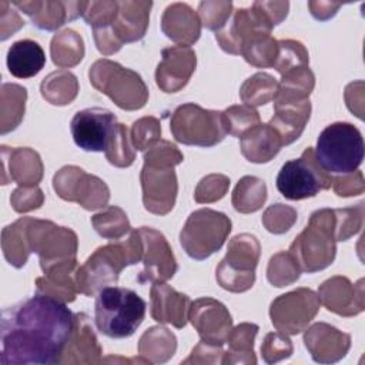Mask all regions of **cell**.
Segmentation results:
<instances>
[{
	"label": "cell",
	"mask_w": 365,
	"mask_h": 365,
	"mask_svg": "<svg viewBox=\"0 0 365 365\" xmlns=\"http://www.w3.org/2000/svg\"><path fill=\"white\" fill-rule=\"evenodd\" d=\"M261 351L265 358L272 352H278L284 358L292 352V346H291V341L287 336L281 334H268L265 336L264 345L261 346Z\"/></svg>",
	"instance_id": "cell-40"
},
{
	"label": "cell",
	"mask_w": 365,
	"mask_h": 365,
	"mask_svg": "<svg viewBox=\"0 0 365 365\" xmlns=\"http://www.w3.org/2000/svg\"><path fill=\"white\" fill-rule=\"evenodd\" d=\"M299 267L297 264V261L294 259V257L288 252H279L277 255H274L269 261L268 265V281L271 284H274L275 287H284L287 285V278L285 274L289 277L291 282H294L298 277H299Z\"/></svg>",
	"instance_id": "cell-32"
},
{
	"label": "cell",
	"mask_w": 365,
	"mask_h": 365,
	"mask_svg": "<svg viewBox=\"0 0 365 365\" xmlns=\"http://www.w3.org/2000/svg\"><path fill=\"white\" fill-rule=\"evenodd\" d=\"M76 328V317L66 302L36 294L1 312L0 364L51 365L67 351Z\"/></svg>",
	"instance_id": "cell-1"
},
{
	"label": "cell",
	"mask_w": 365,
	"mask_h": 365,
	"mask_svg": "<svg viewBox=\"0 0 365 365\" xmlns=\"http://www.w3.org/2000/svg\"><path fill=\"white\" fill-rule=\"evenodd\" d=\"M143 244L138 231H131L130 238L125 242L107 244L96 250V252L78 268L76 275L77 289L86 295H91L96 289H101V285L117 282L120 271L130 264H135L141 259Z\"/></svg>",
	"instance_id": "cell-4"
},
{
	"label": "cell",
	"mask_w": 365,
	"mask_h": 365,
	"mask_svg": "<svg viewBox=\"0 0 365 365\" xmlns=\"http://www.w3.org/2000/svg\"><path fill=\"white\" fill-rule=\"evenodd\" d=\"M319 308V298L312 289L297 291L278 297L271 304L269 315L274 327L289 335H297L308 325Z\"/></svg>",
	"instance_id": "cell-12"
},
{
	"label": "cell",
	"mask_w": 365,
	"mask_h": 365,
	"mask_svg": "<svg viewBox=\"0 0 365 365\" xmlns=\"http://www.w3.org/2000/svg\"><path fill=\"white\" fill-rule=\"evenodd\" d=\"M145 308V301L135 291L104 287L96 298L94 322L97 329L108 338H127L141 325Z\"/></svg>",
	"instance_id": "cell-3"
},
{
	"label": "cell",
	"mask_w": 365,
	"mask_h": 365,
	"mask_svg": "<svg viewBox=\"0 0 365 365\" xmlns=\"http://www.w3.org/2000/svg\"><path fill=\"white\" fill-rule=\"evenodd\" d=\"M10 155V160L3 155V171L10 173V180L23 187H33L41 178V163L36 151L30 148H10L1 145Z\"/></svg>",
	"instance_id": "cell-24"
},
{
	"label": "cell",
	"mask_w": 365,
	"mask_h": 365,
	"mask_svg": "<svg viewBox=\"0 0 365 365\" xmlns=\"http://www.w3.org/2000/svg\"><path fill=\"white\" fill-rule=\"evenodd\" d=\"M331 185L332 177L321 168L312 147L305 148L299 158L287 161L277 175V188L288 200L315 197Z\"/></svg>",
	"instance_id": "cell-10"
},
{
	"label": "cell",
	"mask_w": 365,
	"mask_h": 365,
	"mask_svg": "<svg viewBox=\"0 0 365 365\" xmlns=\"http://www.w3.org/2000/svg\"><path fill=\"white\" fill-rule=\"evenodd\" d=\"M151 6L153 3L150 1H117V13L111 26L94 30L96 43L100 44L111 34L113 48L117 51L124 41L130 43L143 38Z\"/></svg>",
	"instance_id": "cell-14"
},
{
	"label": "cell",
	"mask_w": 365,
	"mask_h": 365,
	"mask_svg": "<svg viewBox=\"0 0 365 365\" xmlns=\"http://www.w3.org/2000/svg\"><path fill=\"white\" fill-rule=\"evenodd\" d=\"M230 185V180L224 175H208L202 178L195 191V200L198 202H210L220 200Z\"/></svg>",
	"instance_id": "cell-38"
},
{
	"label": "cell",
	"mask_w": 365,
	"mask_h": 365,
	"mask_svg": "<svg viewBox=\"0 0 365 365\" xmlns=\"http://www.w3.org/2000/svg\"><path fill=\"white\" fill-rule=\"evenodd\" d=\"M257 331L258 327L255 324H241L234 331H230L227 339L231 351L228 354H245L254 356L252 344Z\"/></svg>",
	"instance_id": "cell-36"
},
{
	"label": "cell",
	"mask_w": 365,
	"mask_h": 365,
	"mask_svg": "<svg viewBox=\"0 0 365 365\" xmlns=\"http://www.w3.org/2000/svg\"><path fill=\"white\" fill-rule=\"evenodd\" d=\"M336 240V210H319L311 215L305 230L291 244L289 254L297 261L299 269L311 274L332 264Z\"/></svg>",
	"instance_id": "cell-5"
},
{
	"label": "cell",
	"mask_w": 365,
	"mask_h": 365,
	"mask_svg": "<svg viewBox=\"0 0 365 365\" xmlns=\"http://www.w3.org/2000/svg\"><path fill=\"white\" fill-rule=\"evenodd\" d=\"M259 244L254 235L241 234L231 240L225 258L217 268V281L232 292H242L252 287Z\"/></svg>",
	"instance_id": "cell-11"
},
{
	"label": "cell",
	"mask_w": 365,
	"mask_h": 365,
	"mask_svg": "<svg viewBox=\"0 0 365 365\" xmlns=\"http://www.w3.org/2000/svg\"><path fill=\"white\" fill-rule=\"evenodd\" d=\"M227 131L235 137H240L254 124L259 123L258 113L251 106H234L224 111Z\"/></svg>",
	"instance_id": "cell-33"
},
{
	"label": "cell",
	"mask_w": 365,
	"mask_h": 365,
	"mask_svg": "<svg viewBox=\"0 0 365 365\" xmlns=\"http://www.w3.org/2000/svg\"><path fill=\"white\" fill-rule=\"evenodd\" d=\"M364 150L361 131L351 123L336 121L321 131L314 155L328 174H352L362 164Z\"/></svg>",
	"instance_id": "cell-6"
},
{
	"label": "cell",
	"mask_w": 365,
	"mask_h": 365,
	"mask_svg": "<svg viewBox=\"0 0 365 365\" xmlns=\"http://www.w3.org/2000/svg\"><path fill=\"white\" fill-rule=\"evenodd\" d=\"M3 252L9 264L14 265L16 268H20L26 264L30 250L27 244L26 237V217L17 220L11 225H7L3 230Z\"/></svg>",
	"instance_id": "cell-25"
},
{
	"label": "cell",
	"mask_w": 365,
	"mask_h": 365,
	"mask_svg": "<svg viewBox=\"0 0 365 365\" xmlns=\"http://www.w3.org/2000/svg\"><path fill=\"white\" fill-rule=\"evenodd\" d=\"M198 10H200L202 24L210 30L218 31L225 26V23L231 17L232 3L231 1H202L200 3Z\"/></svg>",
	"instance_id": "cell-34"
},
{
	"label": "cell",
	"mask_w": 365,
	"mask_h": 365,
	"mask_svg": "<svg viewBox=\"0 0 365 365\" xmlns=\"http://www.w3.org/2000/svg\"><path fill=\"white\" fill-rule=\"evenodd\" d=\"M127 128L123 124H115L108 147L106 150L107 160L117 167H128L134 161V151L131 150Z\"/></svg>",
	"instance_id": "cell-30"
},
{
	"label": "cell",
	"mask_w": 365,
	"mask_h": 365,
	"mask_svg": "<svg viewBox=\"0 0 365 365\" xmlns=\"http://www.w3.org/2000/svg\"><path fill=\"white\" fill-rule=\"evenodd\" d=\"M84 54L83 40L73 30H64L56 34L51 40V57L54 64L70 67L77 64Z\"/></svg>",
	"instance_id": "cell-27"
},
{
	"label": "cell",
	"mask_w": 365,
	"mask_h": 365,
	"mask_svg": "<svg viewBox=\"0 0 365 365\" xmlns=\"http://www.w3.org/2000/svg\"><path fill=\"white\" fill-rule=\"evenodd\" d=\"M90 81L107 94L120 108H141L147 101V88L141 77L110 60H98L90 68Z\"/></svg>",
	"instance_id": "cell-8"
},
{
	"label": "cell",
	"mask_w": 365,
	"mask_h": 365,
	"mask_svg": "<svg viewBox=\"0 0 365 365\" xmlns=\"http://www.w3.org/2000/svg\"><path fill=\"white\" fill-rule=\"evenodd\" d=\"M161 26L164 34L174 41L191 44L200 37L201 21L192 9L184 3L168 6L163 14Z\"/></svg>",
	"instance_id": "cell-23"
},
{
	"label": "cell",
	"mask_w": 365,
	"mask_h": 365,
	"mask_svg": "<svg viewBox=\"0 0 365 365\" xmlns=\"http://www.w3.org/2000/svg\"><path fill=\"white\" fill-rule=\"evenodd\" d=\"M137 231L143 244L141 259L144 264V269L137 278L138 282L170 279L177 271V264L164 235L148 227H141Z\"/></svg>",
	"instance_id": "cell-15"
},
{
	"label": "cell",
	"mask_w": 365,
	"mask_h": 365,
	"mask_svg": "<svg viewBox=\"0 0 365 365\" xmlns=\"http://www.w3.org/2000/svg\"><path fill=\"white\" fill-rule=\"evenodd\" d=\"M230 231L231 221L225 214L201 208L190 214L180 241L191 258L201 261L222 247Z\"/></svg>",
	"instance_id": "cell-9"
},
{
	"label": "cell",
	"mask_w": 365,
	"mask_h": 365,
	"mask_svg": "<svg viewBox=\"0 0 365 365\" xmlns=\"http://www.w3.org/2000/svg\"><path fill=\"white\" fill-rule=\"evenodd\" d=\"M83 3H61V1H14L19 7L30 16L33 24L41 30H56L67 20H73L81 14Z\"/></svg>",
	"instance_id": "cell-20"
},
{
	"label": "cell",
	"mask_w": 365,
	"mask_h": 365,
	"mask_svg": "<svg viewBox=\"0 0 365 365\" xmlns=\"http://www.w3.org/2000/svg\"><path fill=\"white\" fill-rule=\"evenodd\" d=\"M194 68L195 54L188 46L165 48L155 73L157 84L165 93H174L187 84Z\"/></svg>",
	"instance_id": "cell-18"
},
{
	"label": "cell",
	"mask_w": 365,
	"mask_h": 365,
	"mask_svg": "<svg viewBox=\"0 0 365 365\" xmlns=\"http://www.w3.org/2000/svg\"><path fill=\"white\" fill-rule=\"evenodd\" d=\"M308 66V53L305 47L295 40L278 41V54L272 67H275L282 76L294 68Z\"/></svg>",
	"instance_id": "cell-29"
},
{
	"label": "cell",
	"mask_w": 365,
	"mask_h": 365,
	"mask_svg": "<svg viewBox=\"0 0 365 365\" xmlns=\"http://www.w3.org/2000/svg\"><path fill=\"white\" fill-rule=\"evenodd\" d=\"M241 151L251 163H267L282 147L281 135L269 124H257L240 135Z\"/></svg>",
	"instance_id": "cell-21"
},
{
	"label": "cell",
	"mask_w": 365,
	"mask_h": 365,
	"mask_svg": "<svg viewBox=\"0 0 365 365\" xmlns=\"http://www.w3.org/2000/svg\"><path fill=\"white\" fill-rule=\"evenodd\" d=\"M7 68L16 78H30L41 71L46 54L41 46L30 38L14 41L7 50Z\"/></svg>",
	"instance_id": "cell-22"
},
{
	"label": "cell",
	"mask_w": 365,
	"mask_h": 365,
	"mask_svg": "<svg viewBox=\"0 0 365 365\" xmlns=\"http://www.w3.org/2000/svg\"><path fill=\"white\" fill-rule=\"evenodd\" d=\"M190 319L202 341L222 345L231 331V315L227 308L211 298H200L190 308Z\"/></svg>",
	"instance_id": "cell-17"
},
{
	"label": "cell",
	"mask_w": 365,
	"mask_h": 365,
	"mask_svg": "<svg viewBox=\"0 0 365 365\" xmlns=\"http://www.w3.org/2000/svg\"><path fill=\"white\" fill-rule=\"evenodd\" d=\"M170 128L177 141L198 147H212L228 133L224 113L204 110L194 103L178 106L174 110Z\"/></svg>",
	"instance_id": "cell-7"
},
{
	"label": "cell",
	"mask_w": 365,
	"mask_h": 365,
	"mask_svg": "<svg viewBox=\"0 0 365 365\" xmlns=\"http://www.w3.org/2000/svg\"><path fill=\"white\" fill-rule=\"evenodd\" d=\"M10 201L16 211L23 212V211H29L33 208H38L43 201V197H41V191L38 188L20 187L13 192Z\"/></svg>",
	"instance_id": "cell-39"
},
{
	"label": "cell",
	"mask_w": 365,
	"mask_h": 365,
	"mask_svg": "<svg viewBox=\"0 0 365 365\" xmlns=\"http://www.w3.org/2000/svg\"><path fill=\"white\" fill-rule=\"evenodd\" d=\"M91 222L96 231L106 238H118L130 230L127 215L118 207H110L107 211L94 215Z\"/></svg>",
	"instance_id": "cell-31"
},
{
	"label": "cell",
	"mask_w": 365,
	"mask_h": 365,
	"mask_svg": "<svg viewBox=\"0 0 365 365\" xmlns=\"http://www.w3.org/2000/svg\"><path fill=\"white\" fill-rule=\"evenodd\" d=\"M277 83L269 74L265 73L252 76L244 83L241 88V97L250 106L265 104L268 100L274 98Z\"/></svg>",
	"instance_id": "cell-28"
},
{
	"label": "cell",
	"mask_w": 365,
	"mask_h": 365,
	"mask_svg": "<svg viewBox=\"0 0 365 365\" xmlns=\"http://www.w3.org/2000/svg\"><path fill=\"white\" fill-rule=\"evenodd\" d=\"M182 161V154L168 141H160L144 157L141 171L144 207L154 214H167L175 201L177 178L174 165Z\"/></svg>",
	"instance_id": "cell-2"
},
{
	"label": "cell",
	"mask_w": 365,
	"mask_h": 365,
	"mask_svg": "<svg viewBox=\"0 0 365 365\" xmlns=\"http://www.w3.org/2000/svg\"><path fill=\"white\" fill-rule=\"evenodd\" d=\"M267 212H269L271 215H275V218L269 215H264L262 218V222L267 227V230L274 234H281L288 231L297 218L295 210L291 207H285L282 204L271 205L267 210Z\"/></svg>",
	"instance_id": "cell-37"
},
{
	"label": "cell",
	"mask_w": 365,
	"mask_h": 365,
	"mask_svg": "<svg viewBox=\"0 0 365 365\" xmlns=\"http://www.w3.org/2000/svg\"><path fill=\"white\" fill-rule=\"evenodd\" d=\"M190 304L191 301L185 294H180L165 284L155 282L151 288V317L157 322L182 328L187 322Z\"/></svg>",
	"instance_id": "cell-19"
},
{
	"label": "cell",
	"mask_w": 365,
	"mask_h": 365,
	"mask_svg": "<svg viewBox=\"0 0 365 365\" xmlns=\"http://www.w3.org/2000/svg\"><path fill=\"white\" fill-rule=\"evenodd\" d=\"M161 133L160 123L154 117H144L133 124V145L135 150H145L158 140Z\"/></svg>",
	"instance_id": "cell-35"
},
{
	"label": "cell",
	"mask_w": 365,
	"mask_h": 365,
	"mask_svg": "<svg viewBox=\"0 0 365 365\" xmlns=\"http://www.w3.org/2000/svg\"><path fill=\"white\" fill-rule=\"evenodd\" d=\"M265 198L267 188L264 181L257 177H244L234 190L232 204L240 212H252L261 208Z\"/></svg>",
	"instance_id": "cell-26"
},
{
	"label": "cell",
	"mask_w": 365,
	"mask_h": 365,
	"mask_svg": "<svg viewBox=\"0 0 365 365\" xmlns=\"http://www.w3.org/2000/svg\"><path fill=\"white\" fill-rule=\"evenodd\" d=\"M274 110L275 113L268 124L272 125L281 135L282 145H288L301 135L307 121L309 120V98L291 97L275 93Z\"/></svg>",
	"instance_id": "cell-16"
},
{
	"label": "cell",
	"mask_w": 365,
	"mask_h": 365,
	"mask_svg": "<svg viewBox=\"0 0 365 365\" xmlns=\"http://www.w3.org/2000/svg\"><path fill=\"white\" fill-rule=\"evenodd\" d=\"M117 117L107 108H84L74 114L70 130L77 147L84 151H104L113 135Z\"/></svg>",
	"instance_id": "cell-13"
}]
</instances>
